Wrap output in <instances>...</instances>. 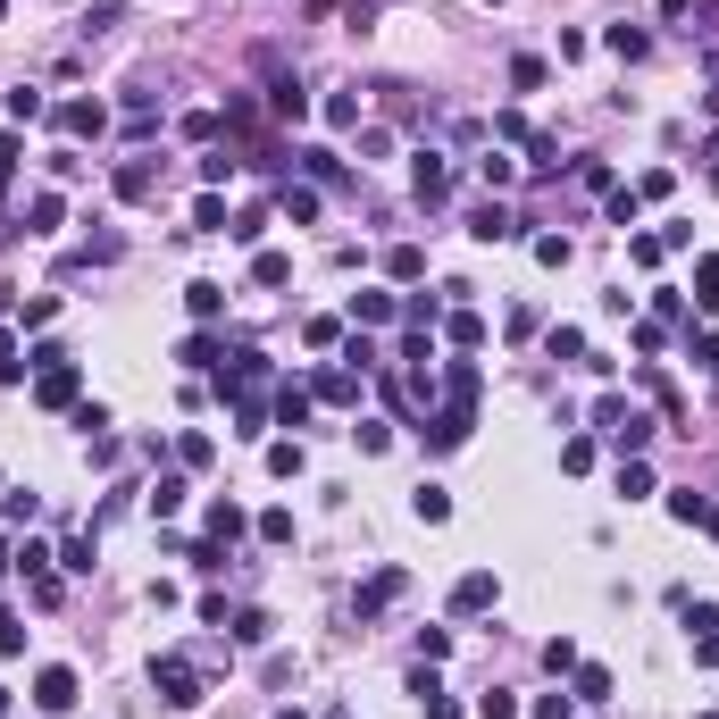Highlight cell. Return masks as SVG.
Here are the masks:
<instances>
[{"mask_svg":"<svg viewBox=\"0 0 719 719\" xmlns=\"http://www.w3.org/2000/svg\"><path fill=\"white\" fill-rule=\"evenodd\" d=\"M594 427L619 435V452H644V435H653V419H644V410H628V393H602V402H594Z\"/></svg>","mask_w":719,"mask_h":719,"instance_id":"cell-1","label":"cell"},{"mask_svg":"<svg viewBox=\"0 0 719 719\" xmlns=\"http://www.w3.org/2000/svg\"><path fill=\"white\" fill-rule=\"evenodd\" d=\"M151 686H159V703H168V711H193V703H201V669L176 661V653L151 661Z\"/></svg>","mask_w":719,"mask_h":719,"instance_id":"cell-2","label":"cell"},{"mask_svg":"<svg viewBox=\"0 0 719 719\" xmlns=\"http://www.w3.org/2000/svg\"><path fill=\"white\" fill-rule=\"evenodd\" d=\"M469 427H477V410L444 402V410H435V419H427L419 435H427V452H460V444H469Z\"/></svg>","mask_w":719,"mask_h":719,"instance_id":"cell-3","label":"cell"},{"mask_svg":"<svg viewBox=\"0 0 719 719\" xmlns=\"http://www.w3.org/2000/svg\"><path fill=\"white\" fill-rule=\"evenodd\" d=\"M34 703H42V711H76V669H59V661H51V669L34 678Z\"/></svg>","mask_w":719,"mask_h":719,"instance_id":"cell-4","label":"cell"},{"mask_svg":"<svg viewBox=\"0 0 719 719\" xmlns=\"http://www.w3.org/2000/svg\"><path fill=\"white\" fill-rule=\"evenodd\" d=\"M494 594H502L494 577H485V569H469V577L452 586V611H460V619H477V611H494Z\"/></svg>","mask_w":719,"mask_h":719,"instance_id":"cell-5","label":"cell"},{"mask_svg":"<svg viewBox=\"0 0 719 719\" xmlns=\"http://www.w3.org/2000/svg\"><path fill=\"white\" fill-rule=\"evenodd\" d=\"M410 184H419V201H444V193H452V168H444V151H419Z\"/></svg>","mask_w":719,"mask_h":719,"instance_id":"cell-6","label":"cell"},{"mask_svg":"<svg viewBox=\"0 0 719 719\" xmlns=\"http://www.w3.org/2000/svg\"><path fill=\"white\" fill-rule=\"evenodd\" d=\"M184 310H193L201 327H210V318H226V285H210V276H193V285H184Z\"/></svg>","mask_w":719,"mask_h":719,"instance_id":"cell-7","label":"cell"},{"mask_svg":"<svg viewBox=\"0 0 719 719\" xmlns=\"http://www.w3.org/2000/svg\"><path fill=\"white\" fill-rule=\"evenodd\" d=\"M469 235H477V243H510V235H519V218H510L502 201H485V210L469 218Z\"/></svg>","mask_w":719,"mask_h":719,"instance_id":"cell-8","label":"cell"},{"mask_svg":"<svg viewBox=\"0 0 719 719\" xmlns=\"http://www.w3.org/2000/svg\"><path fill=\"white\" fill-rule=\"evenodd\" d=\"M393 594H402V569H377V577L360 586V619H377V611H385Z\"/></svg>","mask_w":719,"mask_h":719,"instance_id":"cell-9","label":"cell"},{"mask_svg":"<svg viewBox=\"0 0 719 719\" xmlns=\"http://www.w3.org/2000/svg\"><path fill=\"white\" fill-rule=\"evenodd\" d=\"M101 126H109L101 101H67V109H59V134H101Z\"/></svg>","mask_w":719,"mask_h":719,"instance_id":"cell-10","label":"cell"},{"mask_svg":"<svg viewBox=\"0 0 719 719\" xmlns=\"http://www.w3.org/2000/svg\"><path fill=\"white\" fill-rule=\"evenodd\" d=\"M59 218H67L59 193H34V201H26V235H59Z\"/></svg>","mask_w":719,"mask_h":719,"instance_id":"cell-11","label":"cell"},{"mask_svg":"<svg viewBox=\"0 0 719 719\" xmlns=\"http://www.w3.org/2000/svg\"><path fill=\"white\" fill-rule=\"evenodd\" d=\"M151 193H159L151 159H126V168H118V201H151Z\"/></svg>","mask_w":719,"mask_h":719,"instance_id":"cell-12","label":"cell"},{"mask_svg":"<svg viewBox=\"0 0 719 719\" xmlns=\"http://www.w3.org/2000/svg\"><path fill=\"white\" fill-rule=\"evenodd\" d=\"M352 318L360 327H385V318H402V301L393 293H352Z\"/></svg>","mask_w":719,"mask_h":719,"instance_id":"cell-13","label":"cell"},{"mask_svg":"<svg viewBox=\"0 0 719 719\" xmlns=\"http://www.w3.org/2000/svg\"><path fill=\"white\" fill-rule=\"evenodd\" d=\"M385 268L402 276V285H419V276H427V251H419V243H393V251H385Z\"/></svg>","mask_w":719,"mask_h":719,"instance_id":"cell-14","label":"cell"},{"mask_svg":"<svg viewBox=\"0 0 719 719\" xmlns=\"http://www.w3.org/2000/svg\"><path fill=\"white\" fill-rule=\"evenodd\" d=\"M276 419H285V427H310V393H301V385H276Z\"/></svg>","mask_w":719,"mask_h":719,"instance_id":"cell-15","label":"cell"},{"mask_svg":"<svg viewBox=\"0 0 719 719\" xmlns=\"http://www.w3.org/2000/svg\"><path fill=\"white\" fill-rule=\"evenodd\" d=\"M251 285H293V260L285 251H260V260H251Z\"/></svg>","mask_w":719,"mask_h":719,"instance_id":"cell-16","label":"cell"},{"mask_svg":"<svg viewBox=\"0 0 719 719\" xmlns=\"http://www.w3.org/2000/svg\"><path fill=\"white\" fill-rule=\"evenodd\" d=\"M276 210H285L293 226H310V218H318V193H310V184H285V201H276Z\"/></svg>","mask_w":719,"mask_h":719,"instance_id":"cell-17","label":"cell"},{"mask_svg":"<svg viewBox=\"0 0 719 719\" xmlns=\"http://www.w3.org/2000/svg\"><path fill=\"white\" fill-rule=\"evenodd\" d=\"M193 226H201V235H226L235 218H226V201H218V193H201V201H193Z\"/></svg>","mask_w":719,"mask_h":719,"instance_id":"cell-18","label":"cell"},{"mask_svg":"<svg viewBox=\"0 0 719 719\" xmlns=\"http://www.w3.org/2000/svg\"><path fill=\"white\" fill-rule=\"evenodd\" d=\"M410 510H419L427 527H444V519H452V494H444V485H419V502H410Z\"/></svg>","mask_w":719,"mask_h":719,"instance_id":"cell-19","label":"cell"},{"mask_svg":"<svg viewBox=\"0 0 719 719\" xmlns=\"http://www.w3.org/2000/svg\"><path fill=\"white\" fill-rule=\"evenodd\" d=\"M176 510H184V477H159L151 485V519H176Z\"/></svg>","mask_w":719,"mask_h":719,"instance_id":"cell-20","label":"cell"},{"mask_svg":"<svg viewBox=\"0 0 719 719\" xmlns=\"http://www.w3.org/2000/svg\"><path fill=\"white\" fill-rule=\"evenodd\" d=\"M301 460H310V452L285 435V444H268V477H301Z\"/></svg>","mask_w":719,"mask_h":719,"instance_id":"cell-21","label":"cell"},{"mask_svg":"<svg viewBox=\"0 0 719 719\" xmlns=\"http://www.w3.org/2000/svg\"><path fill=\"white\" fill-rule=\"evenodd\" d=\"M59 569H67V577H92V536H67V544H59Z\"/></svg>","mask_w":719,"mask_h":719,"instance_id":"cell-22","label":"cell"},{"mask_svg":"<svg viewBox=\"0 0 719 719\" xmlns=\"http://www.w3.org/2000/svg\"><path fill=\"white\" fill-rule=\"evenodd\" d=\"M276 118H310V92H301L293 76H276Z\"/></svg>","mask_w":719,"mask_h":719,"instance_id":"cell-23","label":"cell"},{"mask_svg":"<svg viewBox=\"0 0 719 719\" xmlns=\"http://www.w3.org/2000/svg\"><path fill=\"white\" fill-rule=\"evenodd\" d=\"M318 393H327V402H360V377H352V368H327V377H318Z\"/></svg>","mask_w":719,"mask_h":719,"instance_id":"cell-24","label":"cell"},{"mask_svg":"<svg viewBox=\"0 0 719 719\" xmlns=\"http://www.w3.org/2000/svg\"><path fill=\"white\" fill-rule=\"evenodd\" d=\"M669 519H686V527H703V519H711V502H703V494H694V485H686V494H669Z\"/></svg>","mask_w":719,"mask_h":719,"instance_id":"cell-25","label":"cell"},{"mask_svg":"<svg viewBox=\"0 0 719 719\" xmlns=\"http://www.w3.org/2000/svg\"><path fill=\"white\" fill-rule=\"evenodd\" d=\"M210 536H218V544L243 536V510H235V502H210Z\"/></svg>","mask_w":719,"mask_h":719,"instance_id":"cell-26","label":"cell"},{"mask_svg":"<svg viewBox=\"0 0 719 719\" xmlns=\"http://www.w3.org/2000/svg\"><path fill=\"white\" fill-rule=\"evenodd\" d=\"M444 335L460 343V352H477V343H485V318H477V310H460V318H452V327H444Z\"/></svg>","mask_w":719,"mask_h":719,"instance_id":"cell-27","label":"cell"},{"mask_svg":"<svg viewBox=\"0 0 719 719\" xmlns=\"http://www.w3.org/2000/svg\"><path fill=\"white\" fill-rule=\"evenodd\" d=\"M628 260H636V268H661L669 243H661V235H628Z\"/></svg>","mask_w":719,"mask_h":719,"instance_id":"cell-28","label":"cell"},{"mask_svg":"<svg viewBox=\"0 0 719 719\" xmlns=\"http://www.w3.org/2000/svg\"><path fill=\"white\" fill-rule=\"evenodd\" d=\"M619 494H628V502L653 494V469H644V460H619Z\"/></svg>","mask_w":719,"mask_h":719,"instance_id":"cell-29","label":"cell"},{"mask_svg":"<svg viewBox=\"0 0 719 719\" xmlns=\"http://www.w3.org/2000/svg\"><path fill=\"white\" fill-rule=\"evenodd\" d=\"M9 118H17V126H34V118H42V92H34V84H17V92H9Z\"/></svg>","mask_w":719,"mask_h":719,"instance_id":"cell-30","label":"cell"},{"mask_svg":"<svg viewBox=\"0 0 719 719\" xmlns=\"http://www.w3.org/2000/svg\"><path fill=\"white\" fill-rule=\"evenodd\" d=\"M477 176L502 193V184H519V159H502V151H494V159H477Z\"/></svg>","mask_w":719,"mask_h":719,"instance_id":"cell-31","label":"cell"},{"mask_svg":"<svg viewBox=\"0 0 719 719\" xmlns=\"http://www.w3.org/2000/svg\"><path fill=\"white\" fill-rule=\"evenodd\" d=\"M544 343H552V360H586V335H577V327H552Z\"/></svg>","mask_w":719,"mask_h":719,"instance_id":"cell-32","label":"cell"},{"mask_svg":"<svg viewBox=\"0 0 719 719\" xmlns=\"http://www.w3.org/2000/svg\"><path fill=\"white\" fill-rule=\"evenodd\" d=\"M226 352H218V335H193V343H184V368H218Z\"/></svg>","mask_w":719,"mask_h":719,"instance_id":"cell-33","label":"cell"},{"mask_svg":"<svg viewBox=\"0 0 719 719\" xmlns=\"http://www.w3.org/2000/svg\"><path fill=\"white\" fill-rule=\"evenodd\" d=\"M577 694H586V703H611V669H577Z\"/></svg>","mask_w":719,"mask_h":719,"instance_id":"cell-34","label":"cell"},{"mask_svg":"<svg viewBox=\"0 0 719 719\" xmlns=\"http://www.w3.org/2000/svg\"><path fill=\"white\" fill-rule=\"evenodd\" d=\"M17 377H26V360H17V335L0 327V385H17Z\"/></svg>","mask_w":719,"mask_h":719,"instance_id":"cell-35","label":"cell"},{"mask_svg":"<svg viewBox=\"0 0 719 719\" xmlns=\"http://www.w3.org/2000/svg\"><path fill=\"white\" fill-rule=\"evenodd\" d=\"M260 536L268 544H293V510H260Z\"/></svg>","mask_w":719,"mask_h":719,"instance_id":"cell-36","label":"cell"},{"mask_svg":"<svg viewBox=\"0 0 719 719\" xmlns=\"http://www.w3.org/2000/svg\"><path fill=\"white\" fill-rule=\"evenodd\" d=\"M544 669H552V678H561V669H577V644H569V636H552V644H544Z\"/></svg>","mask_w":719,"mask_h":719,"instance_id":"cell-37","label":"cell"},{"mask_svg":"<svg viewBox=\"0 0 719 719\" xmlns=\"http://www.w3.org/2000/svg\"><path fill=\"white\" fill-rule=\"evenodd\" d=\"M602 42H611L619 59H644V34H636V26H611V34H602Z\"/></svg>","mask_w":719,"mask_h":719,"instance_id":"cell-38","label":"cell"},{"mask_svg":"<svg viewBox=\"0 0 719 719\" xmlns=\"http://www.w3.org/2000/svg\"><path fill=\"white\" fill-rule=\"evenodd\" d=\"M352 444H360V452H385L393 435H385V419H360V427H352Z\"/></svg>","mask_w":719,"mask_h":719,"instance_id":"cell-39","label":"cell"},{"mask_svg":"<svg viewBox=\"0 0 719 719\" xmlns=\"http://www.w3.org/2000/svg\"><path fill=\"white\" fill-rule=\"evenodd\" d=\"M536 260L544 268H569V235H536Z\"/></svg>","mask_w":719,"mask_h":719,"instance_id":"cell-40","label":"cell"},{"mask_svg":"<svg viewBox=\"0 0 719 719\" xmlns=\"http://www.w3.org/2000/svg\"><path fill=\"white\" fill-rule=\"evenodd\" d=\"M694 293H703V310H719V260H703V268H694Z\"/></svg>","mask_w":719,"mask_h":719,"instance_id":"cell-41","label":"cell"},{"mask_svg":"<svg viewBox=\"0 0 719 719\" xmlns=\"http://www.w3.org/2000/svg\"><path fill=\"white\" fill-rule=\"evenodd\" d=\"M477 719H519V703L510 694H477Z\"/></svg>","mask_w":719,"mask_h":719,"instance_id":"cell-42","label":"cell"},{"mask_svg":"<svg viewBox=\"0 0 719 719\" xmlns=\"http://www.w3.org/2000/svg\"><path fill=\"white\" fill-rule=\"evenodd\" d=\"M419 703H427V719H460V703H452V694H435V686L419 694Z\"/></svg>","mask_w":719,"mask_h":719,"instance_id":"cell-43","label":"cell"},{"mask_svg":"<svg viewBox=\"0 0 719 719\" xmlns=\"http://www.w3.org/2000/svg\"><path fill=\"white\" fill-rule=\"evenodd\" d=\"M694 368H719V335H711V327L694 335Z\"/></svg>","mask_w":719,"mask_h":719,"instance_id":"cell-44","label":"cell"},{"mask_svg":"<svg viewBox=\"0 0 719 719\" xmlns=\"http://www.w3.org/2000/svg\"><path fill=\"white\" fill-rule=\"evenodd\" d=\"M9 176H17V134H0V193H9Z\"/></svg>","mask_w":719,"mask_h":719,"instance_id":"cell-45","label":"cell"},{"mask_svg":"<svg viewBox=\"0 0 719 719\" xmlns=\"http://www.w3.org/2000/svg\"><path fill=\"white\" fill-rule=\"evenodd\" d=\"M0 719H9V686H0Z\"/></svg>","mask_w":719,"mask_h":719,"instance_id":"cell-46","label":"cell"},{"mask_svg":"<svg viewBox=\"0 0 719 719\" xmlns=\"http://www.w3.org/2000/svg\"><path fill=\"white\" fill-rule=\"evenodd\" d=\"M711 118H719V84H711Z\"/></svg>","mask_w":719,"mask_h":719,"instance_id":"cell-47","label":"cell"},{"mask_svg":"<svg viewBox=\"0 0 719 719\" xmlns=\"http://www.w3.org/2000/svg\"><path fill=\"white\" fill-rule=\"evenodd\" d=\"M276 719H301V711H276Z\"/></svg>","mask_w":719,"mask_h":719,"instance_id":"cell-48","label":"cell"},{"mask_svg":"<svg viewBox=\"0 0 719 719\" xmlns=\"http://www.w3.org/2000/svg\"><path fill=\"white\" fill-rule=\"evenodd\" d=\"M0 17H9V0H0Z\"/></svg>","mask_w":719,"mask_h":719,"instance_id":"cell-49","label":"cell"},{"mask_svg":"<svg viewBox=\"0 0 719 719\" xmlns=\"http://www.w3.org/2000/svg\"><path fill=\"white\" fill-rule=\"evenodd\" d=\"M711 184H719V168H711Z\"/></svg>","mask_w":719,"mask_h":719,"instance_id":"cell-50","label":"cell"},{"mask_svg":"<svg viewBox=\"0 0 719 719\" xmlns=\"http://www.w3.org/2000/svg\"><path fill=\"white\" fill-rule=\"evenodd\" d=\"M703 719H711V711H703Z\"/></svg>","mask_w":719,"mask_h":719,"instance_id":"cell-51","label":"cell"}]
</instances>
